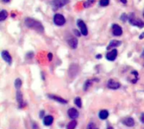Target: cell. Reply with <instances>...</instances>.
<instances>
[{"mask_svg": "<svg viewBox=\"0 0 144 129\" xmlns=\"http://www.w3.org/2000/svg\"><path fill=\"white\" fill-rule=\"evenodd\" d=\"M25 25L30 29L36 30V32L40 33V34H43L44 33V27H43L42 24L39 22L38 20H34L32 18H26L25 20Z\"/></svg>", "mask_w": 144, "mask_h": 129, "instance_id": "1", "label": "cell"}, {"mask_svg": "<svg viewBox=\"0 0 144 129\" xmlns=\"http://www.w3.org/2000/svg\"><path fill=\"white\" fill-rule=\"evenodd\" d=\"M128 21L131 25H134V26H137L139 28L144 27V22L140 19H136L134 14H131L130 15H128Z\"/></svg>", "mask_w": 144, "mask_h": 129, "instance_id": "2", "label": "cell"}, {"mask_svg": "<svg viewBox=\"0 0 144 129\" xmlns=\"http://www.w3.org/2000/svg\"><path fill=\"white\" fill-rule=\"evenodd\" d=\"M53 21L54 24L57 26H63V25H65L66 23V19L64 18V16L61 14H56L54 15L53 18Z\"/></svg>", "mask_w": 144, "mask_h": 129, "instance_id": "3", "label": "cell"}, {"mask_svg": "<svg viewBox=\"0 0 144 129\" xmlns=\"http://www.w3.org/2000/svg\"><path fill=\"white\" fill-rule=\"evenodd\" d=\"M69 3V0H53L52 5H53V10H56L57 9L63 8L66 4Z\"/></svg>", "mask_w": 144, "mask_h": 129, "instance_id": "4", "label": "cell"}, {"mask_svg": "<svg viewBox=\"0 0 144 129\" xmlns=\"http://www.w3.org/2000/svg\"><path fill=\"white\" fill-rule=\"evenodd\" d=\"M77 24H78V28H79L80 31H81L82 35H83V36H87V35H88V28H87L84 22L82 20H78L77 21Z\"/></svg>", "mask_w": 144, "mask_h": 129, "instance_id": "5", "label": "cell"}, {"mask_svg": "<svg viewBox=\"0 0 144 129\" xmlns=\"http://www.w3.org/2000/svg\"><path fill=\"white\" fill-rule=\"evenodd\" d=\"M107 87L111 89H117L121 87V84L117 81H115L114 79H110L107 83Z\"/></svg>", "mask_w": 144, "mask_h": 129, "instance_id": "6", "label": "cell"}, {"mask_svg": "<svg viewBox=\"0 0 144 129\" xmlns=\"http://www.w3.org/2000/svg\"><path fill=\"white\" fill-rule=\"evenodd\" d=\"M112 31H113V35L116 36H121L122 33H123L121 27L119 25H117V24H114V25H112Z\"/></svg>", "mask_w": 144, "mask_h": 129, "instance_id": "7", "label": "cell"}, {"mask_svg": "<svg viewBox=\"0 0 144 129\" xmlns=\"http://www.w3.org/2000/svg\"><path fill=\"white\" fill-rule=\"evenodd\" d=\"M117 54H118L117 50L114 48L106 54V59L109 61H115L116 58V57H117Z\"/></svg>", "mask_w": 144, "mask_h": 129, "instance_id": "8", "label": "cell"}, {"mask_svg": "<svg viewBox=\"0 0 144 129\" xmlns=\"http://www.w3.org/2000/svg\"><path fill=\"white\" fill-rule=\"evenodd\" d=\"M1 56H2V58H3V60H4L7 63H9V64L12 63V58H11V56H10L9 53V51H2V53H1Z\"/></svg>", "mask_w": 144, "mask_h": 129, "instance_id": "9", "label": "cell"}, {"mask_svg": "<svg viewBox=\"0 0 144 129\" xmlns=\"http://www.w3.org/2000/svg\"><path fill=\"white\" fill-rule=\"evenodd\" d=\"M67 43H68L69 47H71V48L72 49H76L78 47V39L75 37H70L68 40H67Z\"/></svg>", "mask_w": 144, "mask_h": 129, "instance_id": "10", "label": "cell"}, {"mask_svg": "<svg viewBox=\"0 0 144 129\" xmlns=\"http://www.w3.org/2000/svg\"><path fill=\"white\" fill-rule=\"evenodd\" d=\"M67 114H68L69 117L72 119H76L78 117V111L75 108H70L67 111Z\"/></svg>", "mask_w": 144, "mask_h": 129, "instance_id": "11", "label": "cell"}, {"mask_svg": "<svg viewBox=\"0 0 144 129\" xmlns=\"http://www.w3.org/2000/svg\"><path fill=\"white\" fill-rule=\"evenodd\" d=\"M122 123L126 127H133L135 124V121L134 119L132 118V117H126L122 121Z\"/></svg>", "mask_w": 144, "mask_h": 129, "instance_id": "12", "label": "cell"}, {"mask_svg": "<svg viewBox=\"0 0 144 129\" xmlns=\"http://www.w3.org/2000/svg\"><path fill=\"white\" fill-rule=\"evenodd\" d=\"M121 45V40H111V41L110 42V44H109V46L107 47V50H110V48H115V47H117Z\"/></svg>", "mask_w": 144, "mask_h": 129, "instance_id": "13", "label": "cell"}, {"mask_svg": "<svg viewBox=\"0 0 144 129\" xmlns=\"http://www.w3.org/2000/svg\"><path fill=\"white\" fill-rule=\"evenodd\" d=\"M53 121L54 118L52 116H46L43 119V123H44L45 126H51L53 123Z\"/></svg>", "mask_w": 144, "mask_h": 129, "instance_id": "14", "label": "cell"}, {"mask_svg": "<svg viewBox=\"0 0 144 129\" xmlns=\"http://www.w3.org/2000/svg\"><path fill=\"white\" fill-rule=\"evenodd\" d=\"M48 96L52 99H53V100H56L59 103H62V104H67V100L63 99L62 97H58V96H56V95H49Z\"/></svg>", "mask_w": 144, "mask_h": 129, "instance_id": "15", "label": "cell"}, {"mask_svg": "<svg viewBox=\"0 0 144 129\" xmlns=\"http://www.w3.org/2000/svg\"><path fill=\"white\" fill-rule=\"evenodd\" d=\"M16 98H17V101L19 103V107H22L23 104H24V99H23V95L21 93V91L18 90L17 93H16Z\"/></svg>", "mask_w": 144, "mask_h": 129, "instance_id": "16", "label": "cell"}, {"mask_svg": "<svg viewBox=\"0 0 144 129\" xmlns=\"http://www.w3.org/2000/svg\"><path fill=\"white\" fill-rule=\"evenodd\" d=\"M109 117V111L106 110H102L99 113V117L101 120H105Z\"/></svg>", "mask_w": 144, "mask_h": 129, "instance_id": "17", "label": "cell"}, {"mask_svg": "<svg viewBox=\"0 0 144 129\" xmlns=\"http://www.w3.org/2000/svg\"><path fill=\"white\" fill-rule=\"evenodd\" d=\"M8 17V12L5 10H3L0 13V21H3Z\"/></svg>", "mask_w": 144, "mask_h": 129, "instance_id": "18", "label": "cell"}, {"mask_svg": "<svg viewBox=\"0 0 144 129\" xmlns=\"http://www.w3.org/2000/svg\"><path fill=\"white\" fill-rule=\"evenodd\" d=\"M76 126H77V121H76L75 120H72V121H71L70 122L67 124V129H75Z\"/></svg>", "mask_w": 144, "mask_h": 129, "instance_id": "19", "label": "cell"}, {"mask_svg": "<svg viewBox=\"0 0 144 129\" xmlns=\"http://www.w3.org/2000/svg\"><path fill=\"white\" fill-rule=\"evenodd\" d=\"M95 0H86V1L83 3V7L84 8H90L93 4L94 3Z\"/></svg>", "mask_w": 144, "mask_h": 129, "instance_id": "20", "label": "cell"}, {"mask_svg": "<svg viewBox=\"0 0 144 129\" xmlns=\"http://www.w3.org/2000/svg\"><path fill=\"white\" fill-rule=\"evenodd\" d=\"M22 86V81H21L20 79H16L15 81H14V87L17 89H19Z\"/></svg>", "mask_w": 144, "mask_h": 129, "instance_id": "21", "label": "cell"}, {"mask_svg": "<svg viewBox=\"0 0 144 129\" xmlns=\"http://www.w3.org/2000/svg\"><path fill=\"white\" fill-rule=\"evenodd\" d=\"M94 81V79H88L85 82V84H84V86H83V89L86 91V90H88V89L89 87H90V85L93 84V82Z\"/></svg>", "mask_w": 144, "mask_h": 129, "instance_id": "22", "label": "cell"}, {"mask_svg": "<svg viewBox=\"0 0 144 129\" xmlns=\"http://www.w3.org/2000/svg\"><path fill=\"white\" fill-rule=\"evenodd\" d=\"M74 102H75L76 106H78V107H82V99L80 97H77V98H75V100H74Z\"/></svg>", "mask_w": 144, "mask_h": 129, "instance_id": "23", "label": "cell"}, {"mask_svg": "<svg viewBox=\"0 0 144 129\" xmlns=\"http://www.w3.org/2000/svg\"><path fill=\"white\" fill-rule=\"evenodd\" d=\"M109 3H110V0H100V2H99L100 6H102V7L108 6Z\"/></svg>", "mask_w": 144, "mask_h": 129, "instance_id": "24", "label": "cell"}, {"mask_svg": "<svg viewBox=\"0 0 144 129\" xmlns=\"http://www.w3.org/2000/svg\"><path fill=\"white\" fill-rule=\"evenodd\" d=\"M98 128L96 127V125L94 124V123L93 122H90L89 124L88 125V128H87V129H97Z\"/></svg>", "mask_w": 144, "mask_h": 129, "instance_id": "25", "label": "cell"}, {"mask_svg": "<svg viewBox=\"0 0 144 129\" xmlns=\"http://www.w3.org/2000/svg\"><path fill=\"white\" fill-rule=\"evenodd\" d=\"M121 20H122L123 22H126V20H128V16L126 14H122L121 15Z\"/></svg>", "mask_w": 144, "mask_h": 129, "instance_id": "26", "label": "cell"}, {"mask_svg": "<svg viewBox=\"0 0 144 129\" xmlns=\"http://www.w3.org/2000/svg\"><path fill=\"white\" fill-rule=\"evenodd\" d=\"M73 33H74V34H75L77 36H81V34H82L81 31H78V30H73Z\"/></svg>", "mask_w": 144, "mask_h": 129, "instance_id": "27", "label": "cell"}, {"mask_svg": "<svg viewBox=\"0 0 144 129\" xmlns=\"http://www.w3.org/2000/svg\"><path fill=\"white\" fill-rule=\"evenodd\" d=\"M47 57H48V59H49V61H52V57H53V56H52V53H48V55H47Z\"/></svg>", "mask_w": 144, "mask_h": 129, "instance_id": "28", "label": "cell"}, {"mask_svg": "<svg viewBox=\"0 0 144 129\" xmlns=\"http://www.w3.org/2000/svg\"><path fill=\"white\" fill-rule=\"evenodd\" d=\"M141 121L143 123H144V113L142 114V116H141Z\"/></svg>", "mask_w": 144, "mask_h": 129, "instance_id": "29", "label": "cell"}, {"mask_svg": "<svg viewBox=\"0 0 144 129\" xmlns=\"http://www.w3.org/2000/svg\"><path fill=\"white\" fill-rule=\"evenodd\" d=\"M33 53H32V52H30V53H29V54L28 55H27V58H29V57H30V58H32V57H33Z\"/></svg>", "mask_w": 144, "mask_h": 129, "instance_id": "30", "label": "cell"}, {"mask_svg": "<svg viewBox=\"0 0 144 129\" xmlns=\"http://www.w3.org/2000/svg\"><path fill=\"white\" fill-rule=\"evenodd\" d=\"M44 113H45L44 110H41V113H40V117H43V116H44Z\"/></svg>", "mask_w": 144, "mask_h": 129, "instance_id": "31", "label": "cell"}, {"mask_svg": "<svg viewBox=\"0 0 144 129\" xmlns=\"http://www.w3.org/2000/svg\"><path fill=\"white\" fill-rule=\"evenodd\" d=\"M101 58H102V55L101 54H98L97 56H96V58H97V59H100Z\"/></svg>", "mask_w": 144, "mask_h": 129, "instance_id": "32", "label": "cell"}, {"mask_svg": "<svg viewBox=\"0 0 144 129\" xmlns=\"http://www.w3.org/2000/svg\"><path fill=\"white\" fill-rule=\"evenodd\" d=\"M139 38H140V39H143V38H144V32L143 33V34H141V35H140Z\"/></svg>", "mask_w": 144, "mask_h": 129, "instance_id": "33", "label": "cell"}, {"mask_svg": "<svg viewBox=\"0 0 144 129\" xmlns=\"http://www.w3.org/2000/svg\"><path fill=\"white\" fill-rule=\"evenodd\" d=\"M121 3H123L124 4H126V3H127V1H126V0H121Z\"/></svg>", "mask_w": 144, "mask_h": 129, "instance_id": "34", "label": "cell"}, {"mask_svg": "<svg viewBox=\"0 0 144 129\" xmlns=\"http://www.w3.org/2000/svg\"><path fill=\"white\" fill-rule=\"evenodd\" d=\"M2 1H3V3H9L10 0H2Z\"/></svg>", "mask_w": 144, "mask_h": 129, "instance_id": "35", "label": "cell"}, {"mask_svg": "<svg viewBox=\"0 0 144 129\" xmlns=\"http://www.w3.org/2000/svg\"><path fill=\"white\" fill-rule=\"evenodd\" d=\"M142 58H143V59H144V50H143V53H142Z\"/></svg>", "mask_w": 144, "mask_h": 129, "instance_id": "36", "label": "cell"}, {"mask_svg": "<svg viewBox=\"0 0 144 129\" xmlns=\"http://www.w3.org/2000/svg\"><path fill=\"white\" fill-rule=\"evenodd\" d=\"M107 129H113V128H111V127H110V128H108Z\"/></svg>", "mask_w": 144, "mask_h": 129, "instance_id": "37", "label": "cell"}, {"mask_svg": "<svg viewBox=\"0 0 144 129\" xmlns=\"http://www.w3.org/2000/svg\"><path fill=\"white\" fill-rule=\"evenodd\" d=\"M143 66H144V62H143Z\"/></svg>", "mask_w": 144, "mask_h": 129, "instance_id": "38", "label": "cell"}, {"mask_svg": "<svg viewBox=\"0 0 144 129\" xmlns=\"http://www.w3.org/2000/svg\"><path fill=\"white\" fill-rule=\"evenodd\" d=\"M97 129H98V128H97Z\"/></svg>", "mask_w": 144, "mask_h": 129, "instance_id": "39", "label": "cell"}]
</instances>
